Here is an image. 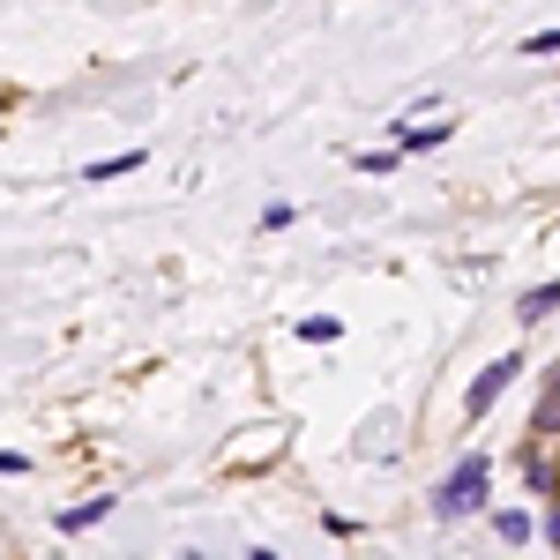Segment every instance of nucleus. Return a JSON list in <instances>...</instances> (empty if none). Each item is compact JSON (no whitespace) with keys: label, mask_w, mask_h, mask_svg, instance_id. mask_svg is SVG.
<instances>
[{"label":"nucleus","mask_w":560,"mask_h":560,"mask_svg":"<svg viewBox=\"0 0 560 560\" xmlns=\"http://www.w3.org/2000/svg\"><path fill=\"white\" fill-rule=\"evenodd\" d=\"M530 538H546V546L560 553V493H546V516L530 523Z\"/></svg>","instance_id":"obj_10"},{"label":"nucleus","mask_w":560,"mask_h":560,"mask_svg":"<svg viewBox=\"0 0 560 560\" xmlns=\"http://www.w3.org/2000/svg\"><path fill=\"white\" fill-rule=\"evenodd\" d=\"M113 509H120V493H97V501H83V509H60V516H52V530H60V538H83V530H97Z\"/></svg>","instance_id":"obj_4"},{"label":"nucleus","mask_w":560,"mask_h":560,"mask_svg":"<svg viewBox=\"0 0 560 560\" xmlns=\"http://www.w3.org/2000/svg\"><path fill=\"white\" fill-rule=\"evenodd\" d=\"M31 471V456H15V448H0V478H23Z\"/></svg>","instance_id":"obj_13"},{"label":"nucleus","mask_w":560,"mask_h":560,"mask_svg":"<svg viewBox=\"0 0 560 560\" xmlns=\"http://www.w3.org/2000/svg\"><path fill=\"white\" fill-rule=\"evenodd\" d=\"M493 538L501 546H530V516L523 509H493Z\"/></svg>","instance_id":"obj_6"},{"label":"nucleus","mask_w":560,"mask_h":560,"mask_svg":"<svg viewBox=\"0 0 560 560\" xmlns=\"http://www.w3.org/2000/svg\"><path fill=\"white\" fill-rule=\"evenodd\" d=\"M486 493H493V456H478V448H471L456 471L441 478L433 516H441V523H464V516H478V509H486Z\"/></svg>","instance_id":"obj_1"},{"label":"nucleus","mask_w":560,"mask_h":560,"mask_svg":"<svg viewBox=\"0 0 560 560\" xmlns=\"http://www.w3.org/2000/svg\"><path fill=\"white\" fill-rule=\"evenodd\" d=\"M523 486H530L538 501H546V493H560V471L546 464V456H538V448H530V464H523Z\"/></svg>","instance_id":"obj_7"},{"label":"nucleus","mask_w":560,"mask_h":560,"mask_svg":"<svg viewBox=\"0 0 560 560\" xmlns=\"http://www.w3.org/2000/svg\"><path fill=\"white\" fill-rule=\"evenodd\" d=\"M396 150H404V158H427V150H441V142H448V120H427V113H411V120H396Z\"/></svg>","instance_id":"obj_3"},{"label":"nucleus","mask_w":560,"mask_h":560,"mask_svg":"<svg viewBox=\"0 0 560 560\" xmlns=\"http://www.w3.org/2000/svg\"><path fill=\"white\" fill-rule=\"evenodd\" d=\"M553 306H560V277H553V284H538V292H523V300H516V322H546Z\"/></svg>","instance_id":"obj_5"},{"label":"nucleus","mask_w":560,"mask_h":560,"mask_svg":"<svg viewBox=\"0 0 560 560\" xmlns=\"http://www.w3.org/2000/svg\"><path fill=\"white\" fill-rule=\"evenodd\" d=\"M516 374H523V351H501V359H493V366L471 382V396H464V419H486V411H493V404L516 388Z\"/></svg>","instance_id":"obj_2"},{"label":"nucleus","mask_w":560,"mask_h":560,"mask_svg":"<svg viewBox=\"0 0 560 560\" xmlns=\"http://www.w3.org/2000/svg\"><path fill=\"white\" fill-rule=\"evenodd\" d=\"M523 52H530V60H553V52H560V31H530V38H523Z\"/></svg>","instance_id":"obj_12"},{"label":"nucleus","mask_w":560,"mask_h":560,"mask_svg":"<svg viewBox=\"0 0 560 560\" xmlns=\"http://www.w3.org/2000/svg\"><path fill=\"white\" fill-rule=\"evenodd\" d=\"M396 158H404V150H359V158H351V165H359V173H396Z\"/></svg>","instance_id":"obj_11"},{"label":"nucleus","mask_w":560,"mask_h":560,"mask_svg":"<svg viewBox=\"0 0 560 560\" xmlns=\"http://www.w3.org/2000/svg\"><path fill=\"white\" fill-rule=\"evenodd\" d=\"M128 173H142V150H120V158H97L83 179H128Z\"/></svg>","instance_id":"obj_8"},{"label":"nucleus","mask_w":560,"mask_h":560,"mask_svg":"<svg viewBox=\"0 0 560 560\" xmlns=\"http://www.w3.org/2000/svg\"><path fill=\"white\" fill-rule=\"evenodd\" d=\"M300 337H306V345H337V337H345V322H329V314H306Z\"/></svg>","instance_id":"obj_9"}]
</instances>
